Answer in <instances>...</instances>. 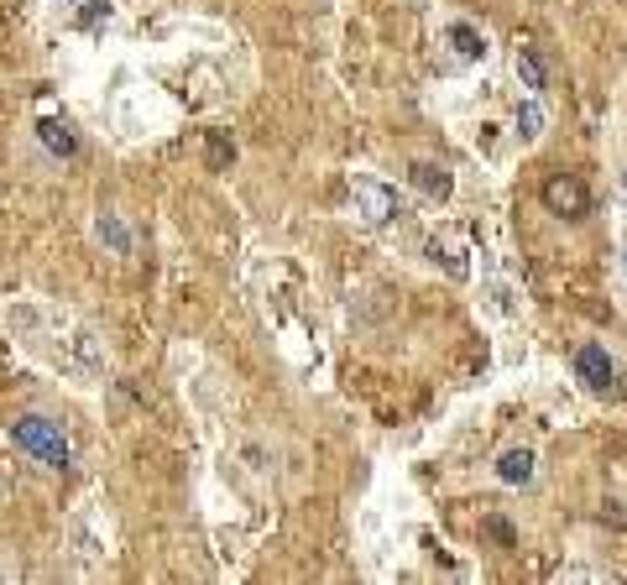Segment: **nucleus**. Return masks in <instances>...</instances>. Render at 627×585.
Returning a JSON list of instances; mask_svg holds the SVG:
<instances>
[{
  "label": "nucleus",
  "instance_id": "1",
  "mask_svg": "<svg viewBox=\"0 0 627 585\" xmlns=\"http://www.w3.org/2000/svg\"><path fill=\"white\" fill-rule=\"evenodd\" d=\"M11 439L27 455H37L42 465H53V471H68V465H74V450H68L63 429L53 424V418H42V413H21L16 424H11Z\"/></svg>",
  "mask_w": 627,
  "mask_h": 585
},
{
  "label": "nucleus",
  "instance_id": "2",
  "mask_svg": "<svg viewBox=\"0 0 627 585\" xmlns=\"http://www.w3.org/2000/svg\"><path fill=\"white\" fill-rule=\"evenodd\" d=\"M539 199H544L549 215H560V220H586V215H591V189H586V183H580L575 173H554V178H544Z\"/></svg>",
  "mask_w": 627,
  "mask_h": 585
},
{
  "label": "nucleus",
  "instance_id": "3",
  "mask_svg": "<svg viewBox=\"0 0 627 585\" xmlns=\"http://www.w3.org/2000/svg\"><path fill=\"white\" fill-rule=\"evenodd\" d=\"M351 199H356V215H361L366 225H387L392 215H403L398 189H387L382 178H366V173L351 178Z\"/></svg>",
  "mask_w": 627,
  "mask_h": 585
},
{
  "label": "nucleus",
  "instance_id": "4",
  "mask_svg": "<svg viewBox=\"0 0 627 585\" xmlns=\"http://www.w3.org/2000/svg\"><path fill=\"white\" fill-rule=\"evenodd\" d=\"M575 377L586 382L591 392H607V387L617 382V366H612V356H607V345H580V350H575Z\"/></svg>",
  "mask_w": 627,
  "mask_h": 585
},
{
  "label": "nucleus",
  "instance_id": "5",
  "mask_svg": "<svg viewBox=\"0 0 627 585\" xmlns=\"http://www.w3.org/2000/svg\"><path fill=\"white\" fill-rule=\"evenodd\" d=\"M408 178H413V189L424 194V199H439V204H445V199L455 194V178H450V168H439V162H413Z\"/></svg>",
  "mask_w": 627,
  "mask_h": 585
},
{
  "label": "nucleus",
  "instance_id": "6",
  "mask_svg": "<svg viewBox=\"0 0 627 585\" xmlns=\"http://www.w3.org/2000/svg\"><path fill=\"white\" fill-rule=\"evenodd\" d=\"M533 450H507L502 460H497V481H507V486H528L533 481Z\"/></svg>",
  "mask_w": 627,
  "mask_h": 585
},
{
  "label": "nucleus",
  "instance_id": "7",
  "mask_svg": "<svg viewBox=\"0 0 627 585\" xmlns=\"http://www.w3.org/2000/svg\"><path fill=\"white\" fill-rule=\"evenodd\" d=\"M37 136H42V147H48L53 157H74L79 152V136L68 131L63 121H37Z\"/></svg>",
  "mask_w": 627,
  "mask_h": 585
},
{
  "label": "nucleus",
  "instance_id": "8",
  "mask_svg": "<svg viewBox=\"0 0 627 585\" xmlns=\"http://www.w3.org/2000/svg\"><path fill=\"white\" fill-rule=\"evenodd\" d=\"M445 37H450V48H455V58H460V63H476V58L486 53L481 32H476V27H466V21H455V27H450Z\"/></svg>",
  "mask_w": 627,
  "mask_h": 585
},
{
  "label": "nucleus",
  "instance_id": "9",
  "mask_svg": "<svg viewBox=\"0 0 627 585\" xmlns=\"http://www.w3.org/2000/svg\"><path fill=\"white\" fill-rule=\"evenodd\" d=\"M95 236H100L110 251H121V256L131 251V230H126L121 220H115V215H100V220H95Z\"/></svg>",
  "mask_w": 627,
  "mask_h": 585
},
{
  "label": "nucleus",
  "instance_id": "10",
  "mask_svg": "<svg viewBox=\"0 0 627 585\" xmlns=\"http://www.w3.org/2000/svg\"><path fill=\"white\" fill-rule=\"evenodd\" d=\"M513 68H518V79H523V89H544V58H539V53H533V48H518Z\"/></svg>",
  "mask_w": 627,
  "mask_h": 585
},
{
  "label": "nucleus",
  "instance_id": "11",
  "mask_svg": "<svg viewBox=\"0 0 627 585\" xmlns=\"http://www.w3.org/2000/svg\"><path fill=\"white\" fill-rule=\"evenodd\" d=\"M518 131H523V136H539V131H544V110H539V100L518 105Z\"/></svg>",
  "mask_w": 627,
  "mask_h": 585
},
{
  "label": "nucleus",
  "instance_id": "12",
  "mask_svg": "<svg viewBox=\"0 0 627 585\" xmlns=\"http://www.w3.org/2000/svg\"><path fill=\"white\" fill-rule=\"evenodd\" d=\"M429 256H434V262H445V267H450V277H466V262H460V256H455L450 246H439V241H429Z\"/></svg>",
  "mask_w": 627,
  "mask_h": 585
},
{
  "label": "nucleus",
  "instance_id": "13",
  "mask_svg": "<svg viewBox=\"0 0 627 585\" xmlns=\"http://www.w3.org/2000/svg\"><path fill=\"white\" fill-rule=\"evenodd\" d=\"M230 157H236V147H225L220 136H209V168H225Z\"/></svg>",
  "mask_w": 627,
  "mask_h": 585
},
{
  "label": "nucleus",
  "instance_id": "14",
  "mask_svg": "<svg viewBox=\"0 0 627 585\" xmlns=\"http://www.w3.org/2000/svg\"><path fill=\"white\" fill-rule=\"evenodd\" d=\"M63 6H74V0H63Z\"/></svg>",
  "mask_w": 627,
  "mask_h": 585
}]
</instances>
